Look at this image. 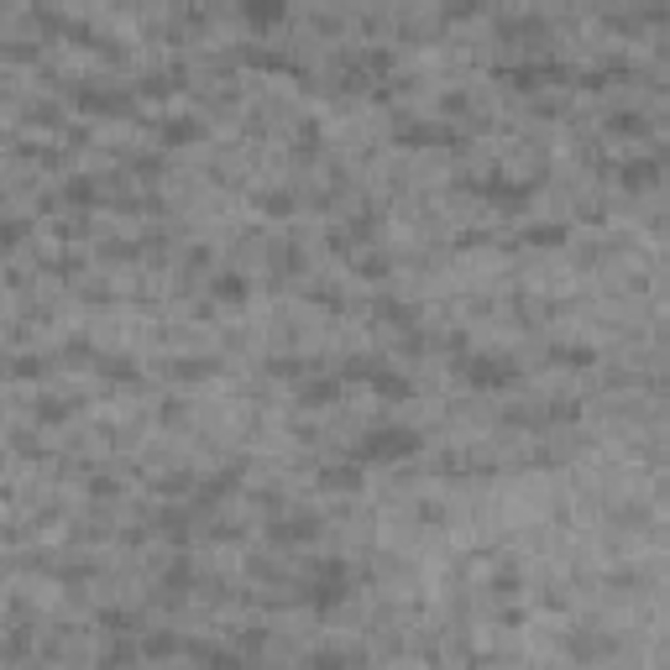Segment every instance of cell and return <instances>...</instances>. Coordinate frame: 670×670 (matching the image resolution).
Instances as JSON below:
<instances>
[{"mask_svg": "<svg viewBox=\"0 0 670 670\" xmlns=\"http://www.w3.org/2000/svg\"><path fill=\"white\" fill-rule=\"evenodd\" d=\"M424 445L419 440V430H409V424H377V430H367L361 435V445H356V461L361 466H393V461H409Z\"/></svg>", "mask_w": 670, "mask_h": 670, "instance_id": "1", "label": "cell"}, {"mask_svg": "<svg viewBox=\"0 0 670 670\" xmlns=\"http://www.w3.org/2000/svg\"><path fill=\"white\" fill-rule=\"evenodd\" d=\"M456 372L482 388V393H502V388H519V361L513 356H487V351H461Z\"/></svg>", "mask_w": 670, "mask_h": 670, "instance_id": "2", "label": "cell"}, {"mask_svg": "<svg viewBox=\"0 0 670 670\" xmlns=\"http://www.w3.org/2000/svg\"><path fill=\"white\" fill-rule=\"evenodd\" d=\"M346 592H351V565L346 561H320L310 576V592H304V603L314 613H330L335 603H346Z\"/></svg>", "mask_w": 670, "mask_h": 670, "instance_id": "3", "label": "cell"}, {"mask_svg": "<svg viewBox=\"0 0 670 670\" xmlns=\"http://www.w3.org/2000/svg\"><path fill=\"white\" fill-rule=\"evenodd\" d=\"M320 534V513H299V519H272V540L278 544H310Z\"/></svg>", "mask_w": 670, "mask_h": 670, "instance_id": "4", "label": "cell"}, {"mask_svg": "<svg viewBox=\"0 0 670 670\" xmlns=\"http://www.w3.org/2000/svg\"><path fill=\"white\" fill-rule=\"evenodd\" d=\"M299 403H335L340 398V377H304L299 388H293Z\"/></svg>", "mask_w": 670, "mask_h": 670, "instance_id": "5", "label": "cell"}, {"mask_svg": "<svg viewBox=\"0 0 670 670\" xmlns=\"http://www.w3.org/2000/svg\"><path fill=\"white\" fill-rule=\"evenodd\" d=\"M188 582H194L188 561H173V571H163V582H157V597H163V603H178L188 592Z\"/></svg>", "mask_w": 670, "mask_h": 670, "instance_id": "6", "label": "cell"}, {"mask_svg": "<svg viewBox=\"0 0 670 670\" xmlns=\"http://www.w3.org/2000/svg\"><path fill=\"white\" fill-rule=\"evenodd\" d=\"M220 372V361H209V356H188V361H168V377H178V382H199V377H215Z\"/></svg>", "mask_w": 670, "mask_h": 670, "instance_id": "7", "label": "cell"}, {"mask_svg": "<svg viewBox=\"0 0 670 670\" xmlns=\"http://www.w3.org/2000/svg\"><path fill=\"white\" fill-rule=\"evenodd\" d=\"M241 11H247V21H257V26H272V21L289 16V0H241Z\"/></svg>", "mask_w": 670, "mask_h": 670, "instance_id": "8", "label": "cell"}, {"mask_svg": "<svg viewBox=\"0 0 670 670\" xmlns=\"http://www.w3.org/2000/svg\"><path fill=\"white\" fill-rule=\"evenodd\" d=\"M367 382H372V388H377L382 398H409V393H414V382H403V377H398L393 367H377V372L367 377Z\"/></svg>", "mask_w": 670, "mask_h": 670, "instance_id": "9", "label": "cell"}, {"mask_svg": "<svg viewBox=\"0 0 670 670\" xmlns=\"http://www.w3.org/2000/svg\"><path fill=\"white\" fill-rule=\"evenodd\" d=\"M320 482H325V487H335V492H351V487H361V466H325V472H320Z\"/></svg>", "mask_w": 670, "mask_h": 670, "instance_id": "10", "label": "cell"}, {"mask_svg": "<svg viewBox=\"0 0 670 670\" xmlns=\"http://www.w3.org/2000/svg\"><path fill=\"white\" fill-rule=\"evenodd\" d=\"M84 110H126V95H105V89H74Z\"/></svg>", "mask_w": 670, "mask_h": 670, "instance_id": "11", "label": "cell"}, {"mask_svg": "<svg viewBox=\"0 0 670 670\" xmlns=\"http://www.w3.org/2000/svg\"><path fill=\"white\" fill-rule=\"evenodd\" d=\"M215 299H226V304H241V299H247V278H236V272L215 278Z\"/></svg>", "mask_w": 670, "mask_h": 670, "instance_id": "12", "label": "cell"}, {"mask_svg": "<svg viewBox=\"0 0 670 670\" xmlns=\"http://www.w3.org/2000/svg\"><path fill=\"white\" fill-rule=\"evenodd\" d=\"M157 137H163V142H194V137H199V126L178 116V121H163V126H157Z\"/></svg>", "mask_w": 670, "mask_h": 670, "instance_id": "13", "label": "cell"}, {"mask_svg": "<svg viewBox=\"0 0 670 670\" xmlns=\"http://www.w3.org/2000/svg\"><path fill=\"white\" fill-rule=\"evenodd\" d=\"M523 241H529V247H561L565 226H529V230H523Z\"/></svg>", "mask_w": 670, "mask_h": 670, "instance_id": "14", "label": "cell"}, {"mask_svg": "<svg viewBox=\"0 0 670 670\" xmlns=\"http://www.w3.org/2000/svg\"><path fill=\"white\" fill-rule=\"evenodd\" d=\"M63 199H68V205H89V199H95V184H89V178H68Z\"/></svg>", "mask_w": 670, "mask_h": 670, "instance_id": "15", "label": "cell"}, {"mask_svg": "<svg viewBox=\"0 0 670 670\" xmlns=\"http://www.w3.org/2000/svg\"><path fill=\"white\" fill-rule=\"evenodd\" d=\"M377 314H382V320H393V325H403V330H409V320H414L398 299H377Z\"/></svg>", "mask_w": 670, "mask_h": 670, "instance_id": "16", "label": "cell"}, {"mask_svg": "<svg viewBox=\"0 0 670 670\" xmlns=\"http://www.w3.org/2000/svg\"><path fill=\"white\" fill-rule=\"evenodd\" d=\"M63 414H68V403H58V398H42L37 403V424H63Z\"/></svg>", "mask_w": 670, "mask_h": 670, "instance_id": "17", "label": "cell"}, {"mask_svg": "<svg viewBox=\"0 0 670 670\" xmlns=\"http://www.w3.org/2000/svg\"><path fill=\"white\" fill-rule=\"evenodd\" d=\"M555 361H571V367H592V351H586V346H555Z\"/></svg>", "mask_w": 670, "mask_h": 670, "instance_id": "18", "label": "cell"}, {"mask_svg": "<svg viewBox=\"0 0 670 670\" xmlns=\"http://www.w3.org/2000/svg\"><path fill=\"white\" fill-rule=\"evenodd\" d=\"M100 372H110L116 382H137V367H131V361H100Z\"/></svg>", "mask_w": 670, "mask_h": 670, "instance_id": "19", "label": "cell"}, {"mask_svg": "<svg viewBox=\"0 0 670 670\" xmlns=\"http://www.w3.org/2000/svg\"><path fill=\"white\" fill-rule=\"evenodd\" d=\"M21 236H26V226H21V220H0V247H16Z\"/></svg>", "mask_w": 670, "mask_h": 670, "instance_id": "20", "label": "cell"}, {"mask_svg": "<svg viewBox=\"0 0 670 670\" xmlns=\"http://www.w3.org/2000/svg\"><path fill=\"white\" fill-rule=\"evenodd\" d=\"M11 372H16V377H37V372H42V356H21Z\"/></svg>", "mask_w": 670, "mask_h": 670, "instance_id": "21", "label": "cell"}]
</instances>
